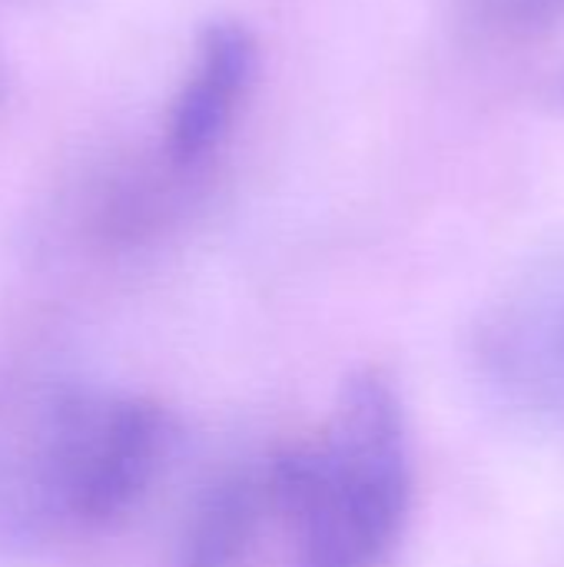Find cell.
<instances>
[{
    "mask_svg": "<svg viewBox=\"0 0 564 567\" xmlns=\"http://www.w3.org/2000/svg\"><path fill=\"white\" fill-rule=\"evenodd\" d=\"M293 567H386L412 512V439L396 382L352 372L322 432L276 455Z\"/></svg>",
    "mask_w": 564,
    "mask_h": 567,
    "instance_id": "cell-1",
    "label": "cell"
},
{
    "mask_svg": "<svg viewBox=\"0 0 564 567\" xmlns=\"http://www.w3.org/2000/svg\"><path fill=\"white\" fill-rule=\"evenodd\" d=\"M166 415L123 392L63 385L60 402V525L96 532L133 508L166 452Z\"/></svg>",
    "mask_w": 564,
    "mask_h": 567,
    "instance_id": "cell-2",
    "label": "cell"
},
{
    "mask_svg": "<svg viewBox=\"0 0 564 567\" xmlns=\"http://www.w3.org/2000/svg\"><path fill=\"white\" fill-rule=\"evenodd\" d=\"M479 355L509 402L564 425V279L525 289L499 309Z\"/></svg>",
    "mask_w": 564,
    "mask_h": 567,
    "instance_id": "cell-3",
    "label": "cell"
},
{
    "mask_svg": "<svg viewBox=\"0 0 564 567\" xmlns=\"http://www.w3.org/2000/svg\"><path fill=\"white\" fill-rule=\"evenodd\" d=\"M256 76V43L239 23H213L173 103L166 153L173 166H199L229 133Z\"/></svg>",
    "mask_w": 564,
    "mask_h": 567,
    "instance_id": "cell-4",
    "label": "cell"
},
{
    "mask_svg": "<svg viewBox=\"0 0 564 567\" xmlns=\"http://www.w3.org/2000/svg\"><path fill=\"white\" fill-rule=\"evenodd\" d=\"M269 515H279L276 455L233 468L206 488L180 535L176 567H236Z\"/></svg>",
    "mask_w": 564,
    "mask_h": 567,
    "instance_id": "cell-5",
    "label": "cell"
},
{
    "mask_svg": "<svg viewBox=\"0 0 564 567\" xmlns=\"http://www.w3.org/2000/svg\"><path fill=\"white\" fill-rule=\"evenodd\" d=\"M492 20L515 33L545 30L564 20V0H489Z\"/></svg>",
    "mask_w": 564,
    "mask_h": 567,
    "instance_id": "cell-6",
    "label": "cell"
}]
</instances>
